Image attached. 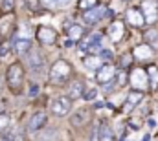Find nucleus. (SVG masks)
Masks as SVG:
<instances>
[{
    "instance_id": "nucleus-9",
    "label": "nucleus",
    "mask_w": 158,
    "mask_h": 141,
    "mask_svg": "<svg viewBox=\"0 0 158 141\" xmlns=\"http://www.w3.org/2000/svg\"><path fill=\"white\" fill-rule=\"evenodd\" d=\"M35 37H37V40H39L42 46H53L57 42V31L53 28H50V26H44V24L37 26Z\"/></svg>"
},
{
    "instance_id": "nucleus-32",
    "label": "nucleus",
    "mask_w": 158,
    "mask_h": 141,
    "mask_svg": "<svg viewBox=\"0 0 158 141\" xmlns=\"http://www.w3.org/2000/svg\"><path fill=\"white\" fill-rule=\"evenodd\" d=\"M127 81H129L127 71H125V70H118V75H116V83H118V86H125V84H127Z\"/></svg>"
},
{
    "instance_id": "nucleus-25",
    "label": "nucleus",
    "mask_w": 158,
    "mask_h": 141,
    "mask_svg": "<svg viewBox=\"0 0 158 141\" xmlns=\"http://www.w3.org/2000/svg\"><path fill=\"white\" fill-rule=\"evenodd\" d=\"M147 75H149V88H151L153 92H156L158 90V66L151 64V66L147 68Z\"/></svg>"
},
{
    "instance_id": "nucleus-13",
    "label": "nucleus",
    "mask_w": 158,
    "mask_h": 141,
    "mask_svg": "<svg viewBox=\"0 0 158 141\" xmlns=\"http://www.w3.org/2000/svg\"><path fill=\"white\" fill-rule=\"evenodd\" d=\"M140 7H142V13L145 17V22L153 26L158 20V0H143Z\"/></svg>"
},
{
    "instance_id": "nucleus-40",
    "label": "nucleus",
    "mask_w": 158,
    "mask_h": 141,
    "mask_svg": "<svg viewBox=\"0 0 158 141\" xmlns=\"http://www.w3.org/2000/svg\"><path fill=\"white\" fill-rule=\"evenodd\" d=\"M107 18H114V11L112 9H107V15H105Z\"/></svg>"
},
{
    "instance_id": "nucleus-37",
    "label": "nucleus",
    "mask_w": 158,
    "mask_h": 141,
    "mask_svg": "<svg viewBox=\"0 0 158 141\" xmlns=\"http://www.w3.org/2000/svg\"><path fill=\"white\" fill-rule=\"evenodd\" d=\"M28 95H30V97H37V95H39V84L31 83V84H30V92H28Z\"/></svg>"
},
{
    "instance_id": "nucleus-2",
    "label": "nucleus",
    "mask_w": 158,
    "mask_h": 141,
    "mask_svg": "<svg viewBox=\"0 0 158 141\" xmlns=\"http://www.w3.org/2000/svg\"><path fill=\"white\" fill-rule=\"evenodd\" d=\"M6 83L11 88V92H15V94H19L22 90V84H24V66L20 62H13L7 68V71H6Z\"/></svg>"
},
{
    "instance_id": "nucleus-17",
    "label": "nucleus",
    "mask_w": 158,
    "mask_h": 141,
    "mask_svg": "<svg viewBox=\"0 0 158 141\" xmlns=\"http://www.w3.org/2000/svg\"><path fill=\"white\" fill-rule=\"evenodd\" d=\"M85 81L83 79H74L72 83H70V86H68V92H66V95L72 99V101H76L79 97H83L85 95Z\"/></svg>"
},
{
    "instance_id": "nucleus-16",
    "label": "nucleus",
    "mask_w": 158,
    "mask_h": 141,
    "mask_svg": "<svg viewBox=\"0 0 158 141\" xmlns=\"http://www.w3.org/2000/svg\"><path fill=\"white\" fill-rule=\"evenodd\" d=\"M143 101V92H138V90H131L129 92V95L125 97V103H123V112H132V110H136L138 105Z\"/></svg>"
},
{
    "instance_id": "nucleus-31",
    "label": "nucleus",
    "mask_w": 158,
    "mask_h": 141,
    "mask_svg": "<svg viewBox=\"0 0 158 141\" xmlns=\"http://www.w3.org/2000/svg\"><path fill=\"white\" fill-rule=\"evenodd\" d=\"M0 7L4 13H13V7H15V0H0Z\"/></svg>"
},
{
    "instance_id": "nucleus-14",
    "label": "nucleus",
    "mask_w": 158,
    "mask_h": 141,
    "mask_svg": "<svg viewBox=\"0 0 158 141\" xmlns=\"http://www.w3.org/2000/svg\"><path fill=\"white\" fill-rule=\"evenodd\" d=\"M125 22L121 20H112L109 26V38L112 40V44H119L125 38Z\"/></svg>"
},
{
    "instance_id": "nucleus-10",
    "label": "nucleus",
    "mask_w": 158,
    "mask_h": 141,
    "mask_svg": "<svg viewBox=\"0 0 158 141\" xmlns=\"http://www.w3.org/2000/svg\"><path fill=\"white\" fill-rule=\"evenodd\" d=\"M125 22L131 24L132 28L136 30H142L147 22H145V17L142 13V7H127L125 9Z\"/></svg>"
},
{
    "instance_id": "nucleus-28",
    "label": "nucleus",
    "mask_w": 158,
    "mask_h": 141,
    "mask_svg": "<svg viewBox=\"0 0 158 141\" xmlns=\"http://www.w3.org/2000/svg\"><path fill=\"white\" fill-rule=\"evenodd\" d=\"M46 7H53V9H61L64 6H68L72 0H42Z\"/></svg>"
},
{
    "instance_id": "nucleus-23",
    "label": "nucleus",
    "mask_w": 158,
    "mask_h": 141,
    "mask_svg": "<svg viewBox=\"0 0 158 141\" xmlns=\"http://www.w3.org/2000/svg\"><path fill=\"white\" fill-rule=\"evenodd\" d=\"M143 40L158 51V30L156 28H149V30L143 33Z\"/></svg>"
},
{
    "instance_id": "nucleus-22",
    "label": "nucleus",
    "mask_w": 158,
    "mask_h": 141,
    "mask_svg": "<svg viewBox=\"0 0 158 141\" xmlns=\"http://www.w3.org/2000/svg\"><path fill=\"white\" fill-rule=\"evenodd\" d=\"M11 24H13V13H7L6 17L0 18V37H6L9 35V30H11Z\"/></svg>"
},
{
    "instance_id": "nucleus-12",
    "label": "nucleus",
    "mask_w": 158,
    "mask_h": 141,
    "mask_svg": "<svg viewBox=\"0 0 158 141\" xmlns=\"http://www.w3.org/2000/svg\"><path fill=\"white\" fill-rule=\"evenodd\" d=\"M155 53H156V50L153 46H149L147 42H142L134 48L132 55H134V61H138V62H149L155 59Z\"/></svg>"
},
{
    "instance_id": "nucleus-7",
    "label": "nucleus",
    "mask_w": 158,
    "mask_h": 141,
    "mask_svg": "<svg viewBox=\"0 0 158 141\" xmlns=\"http://www.w3.org/2000/svg\"><path fill=\"white\" fill-rule=\"evenodd\" d=\"M48 125V112L39 110V112H33L28 119V125H26V130L30 134H39L40 130H44Z\"/></svg>"
},
{
    "instance_id": "nucleus-43",
    "label": "nucleus",
    "mask_w": 158,
    "mask_h": 141,
    "mask_svg": "<svg viewBox=\"0 0 158 141\" xmlns=\"http://www.w3.org/2000/svg\"><path fill=\"white\" fill-rule=\"evenodd\" d=\"M121 2H125V4H127V2H131V0H121Z\"/></svg>"
},
{
    "instance_id": "nucleus-8",
    "label": "nucleus",
    "mask_w": 158,
    "mask_h": 141,
    "mask_svg": "<svg viewBox=\"0 0 158 141\" xmlns=\"http://www.w3.org/2000/svg\"><path fill=\"white\" fill-rule=\"evenodd\" d=\"M105 15H107V7L105 6H96V7L88 9V11H83L81 18H83V22L86 26H96L105 18Z\"/></svg>"
},
{
    "instance_id": "nucleus-3",
    "label": "nucleus",
    "mask_w": 158,
    "mask_h": 141,
    "mask_svg": "<svg viewBox=\"0 0 158 141\" xmlns=\"http://www.w3.org/2000/svg\"><path fill=\"white\" fill-rule=\"evenodd\" d=\"M101 40L103 35L101 33H90V35H85L81 40L77 42V50L86 53V55H99L101 53Z\"/></svg>"
},
{
    "instance_id": "nucleus-5",
    "label": "nucleus",
    "mask_w": 158,
    "mask_h": 141,
    "mask_svg": "<svg viewBox=\"0 0 158 141\" xmlns=\"http://www.w3.org/2000/svg\"><path fill=\"white\" fill-rule=\"evenodd\" d=\"M129 83L132 86V90H138V92H143L149 88V75H147V70L145 68H132L131 73H129Z\"/></svg>"
},
{
    "instance_id": "nucleus-44",
    "label": "nucleus",
    "mask_w": 158,
    "mask_h": 141,
    "mask_svg": "<svg viewBox=\"0 0 158 141\" xmlns=\"http://www.w3.org/2000/svg\"><path fill=\"white\" fill-rule=\"evenodd\" d=\"M0 90H2V81H0Z\"/></svg>"
},
{
    "instance_id": "nucleus-33",
    "label": "nucleus",
    "mask_w": 158,
    "mask_h": 141,
    "mask_svg": "<svg viewBox=\"0 0 158 141\" xmlns=\"http://www.w3.org/2000/svg\"><path fill=\"white\" fill-rule=\"evenodd\" d=\"M83 99H85V101H96V99H98V88H88V90L85 92Z\"/></svg>"
},
{
    "instance_id": "nucleus-29",
    "label": "nucleus",
    "mask_w": 158,
    "mask_h": 141,
    "mask_svg": "<svg viewBox=\"0 0 158 141\" xmlns=\"http://www.w3.org/2000/svg\"><path fill=\"white\" fill-rule=\"evenodd\" d=\"M96 6H98V0H79V9L81 11H88Z\"/></svg>"
},
{
    "instance_id": "nucleus-19",
    "label": "nucleus",
    "mask_w": 158,
    "mask_h": 141,
    "mask_svg": "<svg viewBox=\"0 0 158 141\" xmlns=\"http://www.w3.org/2000/svg\"><path fill=\"white\" fill-rule=\"evenodd\" d=\"M64 33L66 37L70 38V40H81L83 37H85V28L81 26V24H76V22H72V24H66V28H64Z\"/></svg>"
},
{
    "instance_id": "nucleus-36",
    "label": "nucleus",
    "mask_w": 158,
    "mask_h": 141,
    "mask_svg": "<svg viewBox=\"0 0 158 141\" xmlns=\"http://www.w3.org/2000/svg\"><path fill=\"white\" fill-rule=\"evenodd\" d=\"M99 57L103 59V62H110V61H112V51H110V50H107V48H103V50H101V53H99Z\"/></svg>"
},
{
    "instance_id": "nucleus-1",
    "label": "nucleus",
    "mask_w": 158,
    "mask_h": 141,
    "mask_svg": "<svg viewBox=\"0 0 158 141\" xmlns=\"http://www.w3.org/2000/svg\"><path fill=\"white\" fill-rule=\"evenodd\" d=\"M74 75V68L68 61L64 59H59L52 64L50 68V83L53 84H63V83H68Z\"/></svg>"
},
{
    "instance_id": "nucleus-11",
    "label": "nucleus",
    "mask_w": 158,
    "mask_h": 141,
    "mask_svg": "<svg viewBox=\"0 0 158 141\" xmlns=\"http://www.w3.org/2000/svg\"><path fill=\"white\" fill-rule=\"evenodd\" d=\"M116 75H118V70H116V66H114L112 62H105L99 70L94 73V77H96L98 84H107V83L114 81V79H116Z\"/></svg>"
},
{
    "instance_id": "nucleus-26",
    "label": "nucleus",
    "mask_w": 158,
    "mask_h": 141,
    "mask_svg": "<svg viewBox=\"0 0 158 141\" xmlns=\"http://www.w3.org/2000/svg\"><path fill=\"white\" fill-rule=\"evenodd\" d=\"M132 62H134V55L129 53V51H125V53L119 57V70H127V68H131Z\"/></svg>"
},
{
    "instance_id": "nucleus-15",
    "label": "nucleus",
    "mask_w": 158,
    "mask_h": 141,
    "mask_svg": "<svg viewBox=\"0 0 158 141\" xmlns=\"http://www.w3.org/2000/svg\"><path fill=\"white\" fill-rule=\"evenodd\" d=\"M92 119V110L90 108H79L70 115V125L72 127H85Z\"/></svg>"
},
{
    "instance_id": "nucleus-39",
    "label": "nucleus",
    "mask_w": 158,
    "mask_h": 141,
    "mask_svg": "<svg viewBox=\"0 0 158 141\" xmlns=\"http://www.w3.org/2000/svg\"><path fill=\"white\" fill-rule=\"evenodd\" d=\"M103 106H105V103H101V101H94V108H96V110H99V108H103ZM94 108H92V110H94Z\"/></svg>"
},
{
    "instance_id": "nucleus-4",
    "label": "nucleus",
    "mask_w": 158,
    "mask_h": 141,
    "mask_svg": "<svg viewBox=\"0 0 158 141\" xmlns=\"http://www.w3.org/2000/svg\"><path fill=\"white\" fill-rule=\"evenodd\" d=\"M24 64L28 66V70L31 71L33 75H42L46 70V61L42 57L39 50H31L30 53L24 55Z\"/></svg>"
},
{
    "instance_id": "nucleus-38",
    "label": "nucleus",
    "mask_w": 158,
    "mask_h": 141,
    "mask_svg": "<svg viewBox=\"0 0 158 141\" xmlns=\"http://www.w3.org/2000/svg\"><path fill=\"white\" fill-rule=\"evenodd\" d=\"M147 127L149 128H156V121L155 119H147Z\"/></svg>"
},
{
    "instance_id": "nucleus-34",
    "label": "nucleus",
    "mask_w": 158,
    "mask_h": 141,
    "mask_svg": "<svg viewBox=\"0 0 158 141\" xmlns=\"http://www.w3.org/2000/svg\"><path fill=\"white\" fill-rule=\"evenodd\" d=\"M116 86H118L116 79H114V81H110V83H107V84H101V88H103V92H105V94H112V92L116 90Z\"/></svg>"
},
{
    "instance_id": "nucleus-41",
    "label": "nucleus",
    "mask_w": 158,
    "mask_h": 141,
    "mask_svg": "<svg viewBox=\"0 0 158 141\" xmlns=\"http://www.w3.org/2000/svg\"><path fill=\"white\" fill-rule=\"evenodd\" d=\"M72 46H74V40L66 38V42H64V48H72Z\"/></svg>"
},
{
    "instance_id": "nucleus-24",
    "label": "nucleus",
    "mask_w": 158,
    "mask_h": 141,
    "mask_svg": "<svg viewBox=\"0 0 158 141\" xmlns=\"http://www.w3.org/2000/svg\"><path fill=\"white\" fill-rule=\"evenodd\" d=\"M99 141H114V130L109 123H101L99 127Z\"/></svg>"
},
{
    "instance_id": "nucleus-35",
    "label": "nucleus",
    "mask_w": 158,
    "mask_h": 141,
    "mask_svg": "<svg viewBox=\"0 0 158 141\" xmlns=\"http://www.w3.org/2000/svg\"><path fill=\"white\" fill-rule=\"evenodd\" d=\"M99 127H101V123H94V128H92V134H90V141H99Z\"/></svg>"
},
{
    "instance_id": "nucleus-30",
    "label": "nucleus",
    "mask_w": 158,
    "mask_h": 141,
    "mask_svg": "<svg viewBox=\"0 0 158 141\" xmlns=\"http://www.w3.org/2000/svg\"><path fill=\"white\" fill-rule=\"evenodd\" d=\"M24 4H26V7H28L30 11H33V13H39L40 11V0H24Z\"/></svg>"
},
{
    "instance_id": "nucleus-27",
    "label": "nucleus",
    "mask_w": 158,
    "mask_h": 141,
    "mask_svg": "<svg viewBox=\"0 0 158 141\" xmlns=\"http://www.w3.org/2000/svg\"><path fill=\"white\" fill-rule=\"evenodd\" d=\"M11 128V117L7 112H0V134H6Z\"/></svg>"
},
{
    "instance_id": "nucleus-20",
    "label": "nucleus",
    "mask_w": 158,
    "mask_h": 141,
    "mask_svg": "<svg viewBox=\"0 0 158 141\" xmlns=\"http://www.w3.org/2000/svg\"><path fill=\"white\" fill-rule=\"evenodd\" d=\"M103 64H105V62H103V59H101L99 55H86V57L83 59V66H85L86 70L94 71V73L99 70Z\"/></svg>"
},
{
    "instance_id": "nucleus-42",
    "label": "nucleus",
    "mask_w": 158,
    "mask_h": 141,
    "mask_svg": "<svg viewBox=\"0 0 158 141\" xmlns=\"http://www.w3.org/2000/svg\"><path fill=\"white\" fill-rule=\"evenodd\" d=\"M142 141H151V134H145V136L142 138Z\"/></svg>"
},
{
    "instance_id": "nucleus-18",
    "label": "nucleus",
    "mask_w": 158,
    "mask_h": 141,
    "mask_svg": "<svg viewBox=\"0 0 158 141\" xmlns=\"http://www.w3.org/2000/svg\"><path fill=\"white\" fill-rule=\"evenodd\" d=\"M33 50V42L30 40V38H26V37H17L15 38V42H13V51L15 53H19V55H26V53H30Z\"/></svg>"
},
{
    "instance_id": "nucleus-6",
    "label": "nucleus",
    "mask_w": 158,
    "mask_h": 141,
    "mask_svg": "<svg viewBox=\"0 0 158 141\" xmlns=\"http://www.w3.org/2000/svg\"><path fill=\"white\" fill-rule=\"evenodd\" d=\"M72 99L68 95H57L52 103H50V112L55 115V117H64L70 114L72 110Z\"/></svg>"
},
{
    "instance_id": "nucleus-21",
    "label": "nucleus",
    "mask_w": 158,
    "mask_h": 141,
    "mask_svg": "<svg viewBox=\"0 0 158 141\" xmlns=\"http://www.w3.org/2000/svg\"><path fill=\"white\" fill-rule=\"evenodd\" d=\"M37 141H55L59 138V130L55 128V127H46L44 130H40L39 134H35Z\"/></svg>"
}]
</instances>
